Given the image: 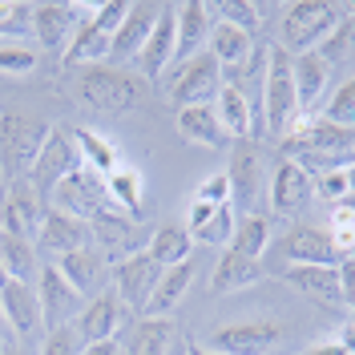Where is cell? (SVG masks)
Segmentation results:
<instances>
[{"label":"cell","mask_w":355,"mask_h":355,"mask_svg":"<svg viewBox=\"0 0 355 355\" xmlns=\"http://www.w3.org/2000/svg\"><path fill=\"white\" fill-rule=\"evenodd\" d=\"M157 275H162V266L146 250L125 259V263H113V295L121 299L125 311H141L146 315V303H150V295L157 287Z\"/></svg>","instance_id":"13"},{"label":"cell","mask_w":355,"mask_h":355,"mask_svg":"<svg viewBox=\"0 0 355 355\" xmlns=\"http://www.w3.org/2000/svg\"><path fill=\"white\" fill-rule=\"evenodd\" d=\"M113 37H105L93 21H81V28L73 33V41L65 44V65L81 69V65H101V57H110Z\"/></svg>","instance_id":"33"},{"label":"cell","mask_w":355,"mask_h":355,"mask_svg":"<svg viewBox=\"0 0 355 355\" xmlns=\"http://www.w3.org/2000/svg\"><path fill=\"white\" fill-rule=\"evenodd\" d=\"M0 311H4V323H8V331L17 335V339H28V335L44 331L41 303H37L33 283H17V279H8L4 291H0Z\"/></svg>","instance_id":"19"},{"label":"cell","mask_w":355,"mask_h":355,"mask_svg":"<svg viewBox=\"0 0 355 355\" xmlns=\"http://www.w3.org/2000/svg\"><path fill=\"white\" fill-rule=\"evenodd\" d=\"M263 117H266V130L275 133V137H287L295 125L307 121L299 113V101H295L291 53H283V49H270L266 69H263Z\"/></svg>","instance_id":"3"},{"label":"cell","mask_w":355,"mask_h":355,"mask_svg":"<svg viewBox=\"0 0 355 355\" xmlns=\"http://www.w3.org/2000/svg\"><path fill=\"white\" fill-rule=\"evenodd\" d=\"M178 339H182V335H178V327L170 319L146 315V319H137L130 327L125 343H121V355H170Z\"/></svg>","instance_id":"23"},{"label":"cell","mask_w":355,"mask_h":355,"mask_svg":"<svg viewBox=\"0 0 355 355\" xmlns=\"http://www.w3.org/2000/svg\"><path fill=\"white\" fill-rule=\"evenodd\" d=\"M352 8H339L331 0H295L283 12V53H311L315 44L331 33L339 17Z\"/></svg>","instance_id":"4"},{"label":"cell","mask_w":355,"mask_h":355,"mask_svg":"<svg viewBox=\"0 0 355 355\" xmlns=\"http://www.w3.org/2000/svg\"><path fill=\"white\" fill-rule=\"evenodd\" d=\"M263 279V266L259 259H246V254H234L226 250L214 266V279H210V295H230V291H243V287H254Z\"/></svg>","instance_id":"30"},{"label":"cell","mask_w":355,"mask_h":355,"mask_svg":"<svg viewBox=\"0 0 355 355\" xmlns=\"http://www.w3.org/2000/svg\"><path fill=\"white\" fill-rule=\"evenodd\" d=\"M0 37H12V44H24V37H33V4L0 0Z\"/></svg>","instance_id":"38"},{"label":"cell","mask_w":355,"mask_h":355,"mask_svg":"<svg viewBox=\"0 0 355 355\" xmlns=\"http://www.w3.org/2000/svg\"><path fill=\"white\" fill-rule=\"evenodd\" d=\"M0 355H28V352H24V347H12V343H8V347H4Z\"/></svg>","instance_id":"50"},{"label":"cell","mask_w":355,"mask_h":355,"mask_svg":"<svg viewBox=\"0 0 355 355\" xmlns=\"http://www.w3.org/2000/svg\"><path fill=\"white\" fill-rule=\"evenodd\" d=\"M190 250H194V239H190V230L186 226H157L154 234H150V246H146V254L154 259L162 270L166 266H178V263H190Z\"/></svg>","instance_id":"31"},{"label":"cell","mask_w":355,"mask_h":355,"mask_svg":"<svg viewBox=\"0 0 355 355\" xmlns=\"http://www.w3.org/2000/svg\"><path fill=\"white\" fill-rule=\"evenodd\" d=\"M8 339H12V331H8V323H4V311H0V352L8 347Z\"/></svg>","instance_id":"48"},{"label":"cell","mask_w":355,"mask_h":355,"mask_svg":"<svg viewBox=\"0 0 355 355\" xmlns=\"http://www.w3.org/2000/svg\"><path fill=\"white\" fill-rule=\"evenodd\" d=\"M105 190H110L113 210H121V214H130V218L141 210V178H137V170L117 166L113 174H105Z\"/></svg>","instance_id":"36"},{"label":"cell","mask_w":355,"mask_h":355,"mask_svg":"<svg viewBox=\"0 0 355 355\" xmlns=\"http://www.w3.org/2000/svg\"><path fill=\"white\" fill-rule=\"evenodd\" d=\"M37 303H41V323L44 331H53V327H65V323H73L77 315H81V295L69 287L65 279H61V270L53 263H44L41 270H37Z\"/></svg>","instance_id":"10"},{"label":"cell","mask_w":355,"mask_h":355,"mask_svg":"<svg viewBox=\"0 0 355 355\" xmlns=\"http://www.w3.org/2000/svg\"><path fill=\"white\" fill-rule=\"evenodd\" d=\"M41 214H44V206H41V198H37V190H33L24 178L4 186V198H0V230L21 234V239H28V243H37Z\"/></svg>","instance_id":"15"},{"label":"cell","mask_w":355,"mask_h":355,"mask_svg":"<svg viewBox=\"0 0 355 355\" xmlns=\"http://www.w3.org/2000/svg\"><path fill=\"white\" fill-rule=\"evenodd\" d=\"M178 133L190 146H206V150H222L230 141L222 133L218 117H214V105H186V110H178Z\"/></svg>","instance_id":"28"},{"label":"cell","mask_w":355,"mask_h":355,"mask_svg":"<svg viewBox=\"0 0 355 355\" xmlns=\"http://www.w3.org/2000/svg\"><path fill=\"white\" fill-rule=\"evenodd\" d=\"M37 53L28 44H0V73H33Z\"/></svg>","instance_id":"43"},{"label":"cell","mask_w":355,"mask_h":355,"mask_svg":"<svg viewBox=\"0 0 355 355\" xmlns=\"http://www.w3.org/2000/svg\"><path fill=\"white\" fill-rule=\"evenodd\" d=\"M198 202H210V206H230V182H226V174L206 178V182L198 186Z\"/></svg>","instance_id":"45"},{"label":"cell","mask_w":355,"mask_h":355,"mask_svg":"<svg viewBox=\"0 0 355 355\" xmlns=\"http://www.w3.org/2000/svg\"><path fill=\"white\" fill-rule=\"evenodd\" d=\"M352 41H355V21H352V12H343L339 24H335L331 33L315 44L311 53H315L327 69H331V65H347V61H352Z\"/></svg>","instance_id":"35"},{"label":"cell","mask_w":355,"mask_h":355,"mask_svg":"<svg viewBox=\"0 0 355 355\" xmlns=\"http://www.w3.org/2000/svg\"><path fill=\"white\" fill-rule=\"evenodd\" d=\"M77 166H81L77 146H73L61 130H49V141H44V150L37 154V162H33V170H28L24 182L37 190V198H49V194H53V190H57Z\"/></svg>","instance_id":"8"},{"label":"cell","mask_w":355,"mask_h":355,"mask_svg":"<svg viewBox=\"0 0 355 355\" xmlns=\"http://www.w3.org/2000/svg\"><path fill=\"white\" fill-rule=\"evenodd\" d=\"M311 186H315L319 198H327L331 206L352 202V170H327V174H315L311 178Z\"/></svg>","instance_id":"40"},{"label":"cell","mask_w":355,"mask_h":355,"mask_svg":"<svg viewBox=\"0 0 355 355\" xmlns=\"http://www.w3.org/2000/svg\"><path fill=\"white\" fill-rule=\"evenodd\" d=\"M206 343H210L206 352H214V355H266L275 343H279V327L266 323V319H254V323H230V327L210 331Z\"/></svg>","instance_id":"16"},{"label":"cell","mask_w":355,"mask_h":355,"mask_svg":"<svg viewBox=\"0 0 355 355\" xmlns=\"http://www.w3.org/2000/svg\"><path fill=\"white\" fill-rule=\"evenodd\" d=\"M53 266L61 270V279H65V283L77 291L81 299H85V295H93V291L105 283V259H101L93 246L69 250V254H61V259H57Z\"/></svg>","instance_id":"24"},{"label":"cell","mask_w":355,"mask_h":355,"mask_svg":"<svg viewBox=\"0 0 355 355\" xmlns=\"http://www.w3.org/2000/svg\"><path fill=\"white\" fill-rule=\"evenodd\" d=\"M157 12H162V4H130V12H125L121 28L113 33L110 57H117V61L137 57L141 44H146V37H150V28H154V21H157Z\"/></svg>","instance_id":"25"},{"label":"cell","mask_w":355,"mask_h":355,"mask_svg":"<svg viewBox=\"0 0 355 355\" xmlns=\"http://www.w3.org/2000/svg\"><path fill=\"white\" fill-rule=\"evenodd\" d=\"M41 250H49V254H69V250H81V246H89V222L81 218H69L65 210H57V206H44L41 214V230H37V243Z\"/></svg>","instance_id":"20"},{"label":"cell","mask_w":355,"mask_h":355,"mask_svg":"<svg viewBox=\"0 0 355 355\" xmlns=\"http://www.w3.org/2000/svg\"><path fill=\"white\" fill-rule=\"evenodd\" d=\"M266 198H270V210H275L279 218H295V214H303V210L311 206V198H315L311 174L283 157V162L275 166V174L266 178Z\"/></svg>","instance_id":"12"},{"label":"cell","mask_w":355,"mask_h":355,"mask_svg":"<svg viewBox=\"0 0 355 355\" xmlns=\"http://www.w3.org/2000/svg\"><path fill=\"white\" fill-rule=\"evenodd\" d=\"M218 89H222L218 61H214L210 53H198V57L182 61V65L170 73V85H166V93H170L174 110H186V105H214Z\"/></svg>","instance_id":"6"},{"label":"cell","mask_w":355,"mask_h":355,"mask_svg":"<svg viewBox=\"0 0 355 355\" xmlns=\"http://www.w3.org/2000/svg\"><path fill=\"white\" fill-rule=\"evenodd\" d=\"M125 315L130 311L121 307V299L113 295V291H101V295H93L81 315L73 319V327L81 335V343H105V339H117V331L125 327Z\"/></svg>","instance_id":"17"},{"label":"cell","mask_w":355,"mask_h":355,"mask_svg":"<svg viewBox=\"0 0 355 355\" xmlns=\"http://www.w3.org/2000/svg\"><path fill=\"white\" fill-rule=\"evenodd\" d=\"M327 77L331 69L323 65L315 53H299L291 57V81H295V101H299V113H311L319 105L323 89H327Z\"/></svg>","instance_id":"26"},{"label":"cell","mask_w":355,"mask_h":355,"mask_svg":"<svg viewBox=\"0 0 355 355\" xmlns=\"http://www.w3.org/2000/svg\"><path fill=\"white\" fill-rule=\"evenodd\" d=\"M226 182H230V202H239L246 214H254V206L266 194V170L250 141H234L230 166H226Z\"/></svg>","instance_id":"9"},{"label":"cell","mask_w":355,"mask_h":355,"mask_svg":"<svg viewBox=\"0 0 355 355\" xmlns=\"http://www.w3.org/2000/svg\"><path fill=\"white\" fill-rule=\"evenodd\" d=\"M214 8L210 4H202V0H186V4H178V41H174V61H190V57H198L202 44L210 41V28H214Z\"/></svg>","instance_id":"21"},{"label":"cell","mask_w":355,"mask_h":355,"mask_svg":"<svg viewBox=\"0 0 355 355\" xmlns=\"http://www.w3.org/2000/svg\"><path fill=\"white\" fill-rule=\"evenodd\" d=\"M266 243H270V222L263 214H246L234 222V234H230V250L246 254V259H263Z\"/></svg>","instance_id":"34"},{"label":"cell","mask_w":355,"mask_h":355,"mask_svg":"<svg viewBox=\"0 0 355 355\" xmlns=\"http://www.w3.org/2000/svg\"><path fill=\"white\" fill-rule=\"evenodd\" d=\"M85 4H61V0H49V4H33V37L44 49H65L73 41V33L81 28V21H89Z\"/></svg>","instance_id":"14"},{"label":"cell","mask_w":355,"mask_h":355,"mask_svg":"<svg viewBox=\"0 0 355 355\" xmlns=\"http://www.w3.org/2000/svg\"><path fill=\"white\" fill-rule=\"evenodd\" d=\"M0 266H4V275H8V279H17V283L37 279V270H41L37 246L28 243V239H21V234L0 230Z\"/></svg>","instance_id":"32"},{"label":"cell","mask_w":355,"mask_h":355,"mask_svg":"<svg viewBox=\"0 0 355 355\" xmlns=\"http://www.w3.org/2000/svg\"><path fill=\"white\" fill-rule=\"evenodd\" d=\"M186 355H214V352H206L202 343H186Z\"/></svg>","instance_id":"49"},{"label":"cell","mask_w":355,"mask_h":355,"mask_svg":"<svg viewBox=\"0 0 355 355\" xmlns=\"http://www.w3.org/2000/svg\"><path fill=\"white\" fill-rule=\"evenodd\" d=\"M81 355H121V343H117V339H105V343H89V347H81Z\"/></svg>","instance_id":"47"},{"label":"cell","mask_w":355,"mask_h":355,"mask_svg":"<svg viewBox=\"0 0 355 355\" xmlns=\"http://www.w3.org/2000/svg\"><path fill=\"white\" fill-rule=\"evenodd\" d=\"M307 355H355L352 352V327L343 331V339H335V343H319V347H311Z\"/></svg>","instance_id":"46"},{"label":"cell","mask_w":355,"mask_h":355,"mask_svg":"<svg viewBox=\"0 0 355 355\" xmlns=\"http://www.w3.org/2000/svg\"><path fill=\"white\" fill-rule=\"evenodd\" d=\"M49 141V125L28 113H0V182H21L28 178L37 154Z\"/></svg>","instance_id":"2"},{"label":"cell","mask_w":355,"mask_h":355,"mask_svg":"<svg viewBox=\"0 0 355 355\" xmlns=\"http://www.w3.org/2000/svg\"><path fill=\"white\" fill-rule=\"evenodd\" d=\"M230 234H234V214H230V206H218L214 218L206 222L194 239L198 243H230Z\"/></svg>","instance_id":"44"},{"label":"cell","mask_w":355,"mask_h":355,"mask_svg":"<svg viewBox=\"0 0 355 355\" xmlns=\"http://www.w3.org/2000/svg\"><path fill=\"white\" fill-rule=\"evenodd\" d=\"M323 121H331V125H343V130H352L355 121V85L352 81H343V85L331 93V101H327V113H323Z\"/></svg>","instance_id":"41"},{"label":"cell","mask_w":355,"mask_h":355,"mask_svg":"<svg viewBox=\"0 0 355 355\" xmlns=\"http://www.w3.org/2000/svg\"><path fill=\"white\" fill-rule=\"evenodd\" d=\"M150 234H154V230H146L137 218L121 214V210L97 214V218L89 222V243L101 246L97 254H101L105 263H125L133 254H141V250L150 246Z\"/></svg>","instance_id":"5"},{"label":"cell","mask_w":355,"mask_h":355,"mask_svg":"<svg viewBox=\"0 0 355 355\" xmlns=\"http://www.w3.org/2000/svg\"><path fill=\"white\" fill-rule=\"evenodd\" d=\"M41 355H81V335H77V327H73V323H65V327L44 331Z\"/></svg>","instance_id":"42"},{"label":"cell","mask_w":355,"mask_h":355,"mask_svg":"<svg viewBox=\"0 0 355 355\" xmlns=\"http://www.w3.org/2000/svg\"><path fill=\"white\" fill-rule=\"evenodd\" d=\"M4 283H8V275H4V266H0V291H4Z\"/></svg>","instance_id":"51"},{"label":"cell","mask_w":355,"mask_h":355,"mask_svg":"<svg viewBox=\"0 0 355 355\" xmlns=\"http://www.w3.org/2000/svg\"><path fill=\"white\" fill-rule=\"evenodd\" d=\"M214 8V21L222 24H234V28H243V33H254L259 28V4H250V0H218V4H210Z\"/></svg>","instance_id":"39"},{"label":"cell","mask_w":355,"mask_h":355,"mask_svg":"<svg viewBox=\"0 0 355 355\" xmlns=\"http://www.w3.org/2000/svg\"><path fill=\"white\" fill-rule=\"evenodd\" d=\"M283 254L291 259V266H335L343 259L331 230H323V226H295L283 239Z\"/></svg>","instance_id":"18"},{"label":"cell","mask_w":355,"mask_h":355,"mask_svg":"<svg viewBox=\"0 0 355 355\" xmlns=\"http://www.w3.org/2000/svg\"><path fill=\"white\" fill-rule=\"evenodd\" d=\"M77 146H81V150H77V154L85 157L89 166H93V174H113V170H117V150H113L110 141H105V137H101V133H93V130H77Z\"/></svg>","instance_id":"37"},{"label":"cell","mask_w":355,"mask_h":355,"mask_svg":"<svg viewBox=\"0 0 355 355\" xmlns=\"http://www.w3.org/2000/svg\"><path fill=\"white\" fill-rule=\"evenodd\" d=\"M214 117H218V125H222L226 137H234V141H250V133H254V105H250L246 89L222 85L218 97H214Z\"/></svg>","instance_id":"22"},{"label":"cell","mask_w":355,"mask_h":355,"mask_svg":"<svg viewBox=\"0 0 355 355\" xmlns=\"http://www.w3.org/2000/svg\"><path fill=\"white\" fill-rule=\"evenodd\" d=\"M146 81L141 73H130L121 65H81L73 81V97L93 113H130L146 101Z\"/></svg>","instance_id":"1"},{"label":"cell","mask_w":355,"mask_h":355,"mask_svg":"<svg viewBox=\"0 0 355 355\" xmlns=\"http://www.w3.org/2000/svg\"><path fill=\"white\" fill-rule=\"evenodd\" d=\"M174 41H178V4H162L154 28H150V37L141 44V53H137L146 85H154V81H162L170 73V65H174Z\"/></svg>","instance_id":"11"},{"label":"cell","mask_w":355,"mask_h":355,"mask_svg":"<svg viewBox=\"0 0 355 355\" xmlns=\"http://www.w3.org/2000/svg\"><path fill=\"white\" fill-rule=\"evenodd\" d=\"M53 206L65 210L69 218H81V222H93L97 214H110L113 202H110V190H105V178L77 166L73 174L53 190Z\"/></svg>","instance_id":"7"},{"label":"cell","mask_w":355,"mask_h":355,"mask_svg":"<svg viewBox=\"0 0 355 355\" xmlns=\"http://www.w3.org/2000/svg\"><path fill=\"white\" fill-rule=\"evenodd\" d=\"M287 283L295 291H303L307 299H319V303H343V287H339L335 266H287ZM343 307H347V303H343Z\"/></svg>","instance_id":"29"},{"label":"cell","mask_w":355,"mask_h":355,"mask_svg":"<svg viewBox=\"0 0 355 355\" xmlns=\"http://www.w3.org/2000/svg\"><path fill=\"white\" fill-rule=\"evenodd\" d=\"M190 279H194V263L166 266V270L157 275V287H154V295H150V303H146V315H154V319H170V311L186 299Z\"/></svg>","instance_id":"27"},{"label":"cell","mask_w":355,"mask_h":355,"mask_svg":"<svg viewBox=\"0 0 355 355\" xmlns=\"http://www.w3.org/2000/svg\"><path fill=\"white\" fill-rule=\"evenodd\" d=\"M0 198H4V182H0Z\"/></svg>","instance_id":"52"}]
</instances>
